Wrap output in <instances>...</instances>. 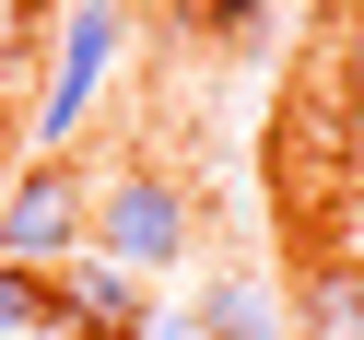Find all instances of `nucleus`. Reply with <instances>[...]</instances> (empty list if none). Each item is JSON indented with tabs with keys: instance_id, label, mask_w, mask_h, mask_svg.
Wrapping results in <instances>:
<instances>
[{
	"instance_id": "20e7f679",
	"label": "nucleus",
	"mask_w": 364,
	"mask_h": 340,
	"mask_svg": "<svg viewBox=\"0 0 364 340\" xmlns=\"http://www.w3.org/2000/svg\"><path fill=\"white\" fill-rule=\"evenodd\" d=\"M106 59H118V0H71V24H59V71H48V94H36V141H48V153L82 129Z\"/></svg>"
},
{
	"instance_id": "423d86ee",
	"label": "nucleus",
	"mask_w": 364,
	"mask_h": 340,
	"mask_svg": "<svg viewBox=\"0 0 364 340\" xmlns=\"http://www.w3.org/2000/svg\"><path fill=\"white\" fill-rule=\"evenodd\" d=\"M294 329L306 340H364V258H317L294 293Z\"/></svg>"
},
{
	"instance_id": "0eeeda50",
	"label": "nucleus",
	"mask_w": 364,
	"mask_h": 340,
	"mask_svg": "<svg viewBox=\"0 0 364 340\" xmlns=\"http://www.w3.org/2000/svg\"><path fill=\"white\" fill-rule=\"evenodd\" d=\"M188 329H200V340H270V293H259V282H212Z\"/></svg>"
},
{
	"instance_id": "f257e3e1",
	"label": "nucleus",
	"mask_w": 364,
	"mask_h": 340,
	"mask_svg": "<svg viewBox=\"0 0 364 340\" xmlns=\"http://www.w3.org/2000/svg\"><path fill=\"white\" fill-rule=\"evenodd\" d=\"M270 165H282L294 212H317V199L341 188V165H353V59H341V35L306 48V71H294V94H282V129H270Z\"/></svg>"
},
{
	"instance_id": "6e6552de",
	"label": "nucleus",
	"mask_w": 364,
	"mask_h": 340,
	"mask_svg": "<svg viewBox=\"0 0 364 340\" xmlns=\"http://www.w3.org/2000/svg\"><path fill=\"white\" fill-rule=\"evenodd\" d=\"M36 329H59V293H48V270L0 258V340H36Z\"/></svg>"
},
{
	"instance_id": "1a4fd4ad",
	"label": "nucleus",
	"mask_w": 364,
	"mask_h": 340,
	"mask_svg": "<svg viewBox=\"0 0 364 340\" xmlns=\"http://www.w3.org/2000/svg\"><path fill=\"white\" fill-rule=\"evenodd\" d=\"M188 24L223 35V48H259V35H270V0H188Z\"/></svg>"
},
{
	"instance_id": "9b49d317",
	"label": "nucleus",
	"mask_w": 364,
	"mask_h": 340,
	"mask_svg": "<svg viewBox=\"0 0 364 340\" xmlns=\"http://www.w3.org/2000/svg\"><path fill=\"white\" fill-rule=\"evenodd\" d=\"M153 12H188V0H153Z\"/></svg>"
},
{
	"instance_id": "39448f33",
	"label": "nucleus",
	"mask_w": 364,
	"mask_h": 340,
	"mask_svg": "<svg viewBox=\"0 0 364 340\" xmlns=\"http://www.w3.org/2000/svg\"><path fill=\"white\" fill-rule=\"evenodd\" d=\"M59 329L71 340H153V293H141V270H118V258H59Z\"/></svg>"
},
{
	"instance_id": "f03ea898",
	"label": "nucleus",
	"mask_w": 364,
	"mask_h": 340,
	"mask_svg": "<svg viewBox=\"0 0 364 340\" xmlns=\"http://www.w3.org/2000/svg\"><path fill=\"white\" fill-rule=\"evenodd\" d=\"M82 246H95V258H118V270H165L176 246H188V188H176V176H153V165L95 176V188H82Z\"/></svg>"
},
{
	"instance_id": "7ed1b4c3",
	"label": "nucleus",
	"mask_w": 364,
	"mask_h": 340,
	"mask_svg": "<svg viewBox=\"0 0 364 340\" xmlns=\"http://www.w3.org/2000/svg\"><path fill=\"white\" fill-rule=\"evenodd\" d=\"M0 258H24V270H48V258H82V176L59 165H24L12 188H0Z\"/></svg>"
},
{
	"instance_id": "9d476101",
	"label": "nucleus",
	"mask_w": 364,
	"mask_h": 340,
	"mask_svg": "<svg viewBox=\"0 0 364 340\" xmlns=\"http://www.w3.org/2000/svg\"><path fill=\"white\" fill-rule=\"evenodd\" d=\"M36 59V0H0V82H24Z\"/></svg>"
}]
</instances>
